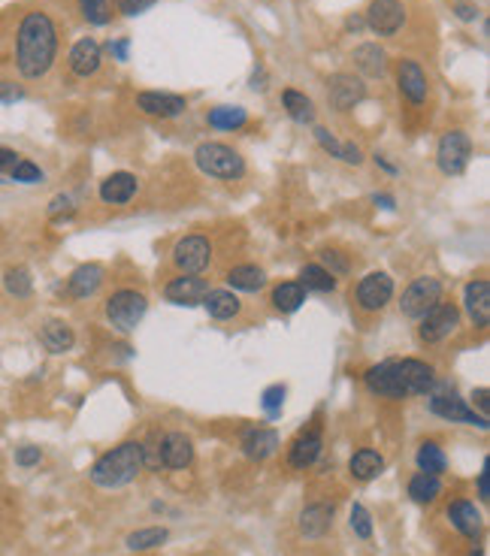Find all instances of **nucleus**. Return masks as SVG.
I'll return each mask as SVG.
<instances>
[{
    "instance_id": "obj_22",
    "label": "nucleus",
    "mask_w": 490,
    "mask_h": 556,
    "mask_svg": "<svg viewBox=\"0 0 490 556\" xmlns=\"http://www.w3.org/2000/svg\"><path fill=\"white\" fill-rule=\"evenodd\" d=\"M139 191V178L134 173H128V169H118V173L107 176L97 187V197L107 206H125L137 197Z\"/></svg>"
},
{
    "instance_id": "obj_4",
    "label": "nucleus",
    "mask_w": 490,
    "mask_h": 556,
    "mask_svg": "<svg viewBox=\"0 0 490 556\" xmlns=\"http://www.w3.org/2000/svg\"><path fill=\"white\" fill-rule=\"evenodd\" d=\"M146 312H148V299L143 290H134V288H118L116 294H109L107 303H103V318H107V324L121 336L134 333V329L143 324Z\"/></svg>"
},
{
    "instance_id": "obj_36",
    "label": "nucleus",
    "mask_w": 490,
    "mask_h": 556,
    "mask_svg": "<svg viewBox=\"0 0 490 556\" xmlns=\"http://www.w3.org/2000/svg\"><path fill=\"white\" fill-rule=\"evenodd\" d=\"M206 125L212 130H240L249 125V109L242 106H215L206 112Z\"/></svg>"
},
{
    "instance_id": "obj_5",
    "label": "nucleus",
    "mask_w": 490,
    "mask_h": 556,
    "mask_svg": "<svg viewBox=\"0 0 490 556\" xmlns=\"http://www.w3.org/2000/svg\"><path fill=\"white\" fill-rule=\"evenodd\" d=\"M194 164L203 176L221 178V182H237L245 176V157L224 143H200L194 148Z\"/></svg>"
},
{
    "instance_id": "obj_1",
    "label": "nucleus",
    "mask_w": 490,
    "mask_h": 556,
    "mask_svg": "<svg viewBox=\"0 0 490 556\" xmlns=\"http://www.w3.org/2000/svg\"><path fill=\"white\" fill-rule=\"evenodd\" d=\"M58 25L52 22L49 13L31 9L22 15L15 27V70L27 82H36L49 76V70L58 61Z\"/></svg>"
},
{
    "instance_id": "obj_40",
    "label": "nucleus",
    "mask_w": 490,
    "mask_h": 556,
    "mask_svg": "<svg viewBox=\"0 0 490 556\" xmlns=\"http://www.w3.org/2000/svg\"><path fill=\"white\" fill-rule=\"evenodd\" d=\"M79 15L94 27H103L112 22V0H77Z\"/></svg>"
},
{
    "instance_id": "obj_32",
    "label": "nucleus",
    "mask_w": 490,
    "mask_h": 556,
    "mask_svg": "<svg viewBox=\"0 0 490 556\" xmlns=\"http://www.w3.org/2000/svg\"><path fill=\"white\" fill-rule=\"evenodd\" d=\"M348 472H352L354 480H361V484H366V480H375L384 472V457L373 448H361L352 457V463H348Z\"/></svg>"
},
{
    "instance_id": "obj_13",
    "label": "nucleus",
    "mask_w": 490,
    "mask_h": 556,
    "mask_svg": "<svg viewBox=\"0 0 490 556\" xmlns=\"http://www.w3.org/2000/svg\"><path fill=\"white\" fill-rule=\"evenodd\" d=\"M363 22L375 36H397L406 25V4L403 0H370Z\"/></svg>"
},
{
    "instance_id": "obj_56",
    "label": "nucleus",
    "mask_w": 490,
    "mask_h": 556,
    "mask_svg": "<svg viewBox=\"0 0 490 556\" xmlns=\"http://www.w3.org/2000/svg\"><path fill=\"white\" fill-rule=\"evenodd\" d=\"M366 22H363V15H348V22H345V31H363Z\"/></svg>"
},
{
    "instance_id": "obj_34",
    "label": "nucleus",
    "mask_w": 490,
    "mask_h": 556,
    "mask_svg": "<svg viewBox=\"0 0 490 556\" xmlns=\"http://www.w3.org/2000/svg\"><path fill=\"white\" fill-rule=\"evenodd\" d=\"M409 499L412 502H418V505H433L436 499L442 496V478L439 475H430V472H414L409 478Z\"/></svg>"
},
{
    "instance_id": "obj_52",
    "label": "nucleus",
    "mask_w": 490,
    "mask_h": 556,
    "mask_svg": "<svg viewBox=\"0 0 490 556\" xmlns=\"http://www.w3.org/2000/svg\"><path fill=\"white\" fill-rule=\"evenodd\" d=\"M128 45H130V40H128V36H121V40H116V43L109 40L107 49L112 52V58H116V61H128Z\"/></svg>"
},
{
    "instance_id": "obj_57",
    "label": "nucleus",
    "mask_w": 490,
    "mask_h": 556,
    "mask_svg": "<svg viewBox=\"0 0 490 556\" xmlns=\"http://www.w3.org/2000/svg\"><path fill=\"white\" fill-rule=\"evenodd\" d=\"M375 164H379L382 169H384V173H388V176H397V167H393V164H388V157H384V155H375Z\"/></svg>"
},
{
    "instance_id": "obj_20",
    "label": "nucleus",
    "mask_w": 490,
    "mask_h": 556,
    "mask_svg": "<svg viewBox=\"0 0 490 556\" xmlns=\"http://www.w3.org/2000/svg\"><path fill=\"white\" fill-rule=\"evenodd\" d=\"M448 523L469 541H478L485 532V517L475 508V502H469V499H454V502L448 505Z\"/></svg>"
},
{
    "instance_id": "obj_15",
    "label": "nucleus",
    "mask_w": 490,
    "mask_h": 556,
    "mask_svg": "<svg viewBox=\"0 0 490 556\" xmlns=\"http://www.w3.org/2000/svg\"><path fill=\"white\" fill-rule=\"evenodd\" d=\"M427 409H430V414H436V418H442V420L487 430V418H482V414H478L466 399H460L457 393H433Z\"/></svg>"
},
{
    "instance_id": "obj_23",
    "label": "nucleus",
    "mask_w": 490,
    "mask_h": 556,
    "mask_svg": "<svg viewBox=\"0 0 490 556\" xmlns=\"http://www.w3.org/2000/svg\"><path fill=\"white\" fill-rule=\"evenodd\" d=\"M464 308L478 329L490 327V281L487 278H473L464 288Z\"/></svg>"
},
{
    "instance_id": "obj_50",
    "label": "nucleus",
    "mask_w": 490,
    "mask_h": 556,
    "mask_svg": "<svg viewBox=\"0 0 490 556\" xmlns=\"http://www.w3.org/2000/svg\"><path fill=\"white\" fill-rule=\"evenodd\" d=\"M473 409H478V414L487 418V409H490V390L487 388L473 390Z\"/></svg>"
},
{
    "instance_id": "obj_42",
    "label": "nucleus",
    "mask_w": 490,
    "mask_h": 556,
    "mask_svg": "<svg viewBox=\"0 0 490 556\" xmlns=\"http://www.w3.org/2000/svg\"><path fill=\"white\" fill-rule=\"evenodd\" d=\"M285 397H288V388H285V384H270V388L260 393L263 411H267L270 418H279L281 409H285Z\"/></svg>"
},
{
    "instance_id": "obj_58",
    "label": "nucleus",
    "mask_w": 490,
    "mask_h": 556,
    "mask_svg": "<svg viewBox=\"0 0 490 556\" xmlns=\"http://www.w3.org/2000/svg\"><path fill=\"white\" fill-rule=\"evenodd\" d=\"M466 556H485V551L482 548H473V551H466Z\"/></svg>"
},
{
    "instance_id": "obj_9",
    "label": "nucleus",
    "mask_w": 490,
    "mask_h": 556,
    "mask_svg": "<svg viewBox=\"0 0 490 556\" xmlns=\"http://www.w3.org/2000/svg\"><path fill=\"white\" fill-rule=\"evenodd\" d=\"M352 299L357 312L363 315H379L384 306L393 299V278L388 272H366L352 290Z\"/></svg>"
},
{
    "instance_id": "obj_53",
    "label": "nucleus",
    "mask_w": 490,
    "mask_h": 556,
    "mask_svg": "<svg viewBox=\"0 0 490 556\" xmlns=\"http://www.w3.org/2000/svg\"><path fill=\"white\" fill-rule=\"evenodd\" d=\"M454 13H457L460 22H475V18L482 15V13H478V6H473V4H460V0H457Z\"/></svg>"
},
{
    "instance_id": "obj_10",
    "label": "nucleus",
    "mask_w": 490,
    "mask_h": 556,
    "mask_svg": "<svg viewBox=\"0 0 490 556\" xmlns=\"http://www.w3.org/2000/svg\"><path fill=\"white\" fill-rule=\"evenodd\" d=\"M469 157H473V136L466 130H445L436 146V164L445 176H460L469 167Z\"/></svg>"
},
{
    "instance_id": "obj_6",
    "label": "nucleus",
    "mask_w": 490,
    "mask_h": 556,
    "mask_svg": "<svg viewBox=\"0 0 490 556\" xmlns=\"http://www.w3.org/2000/svg\"><path fill=\"white\" fill-rule=\"evenodd\" d=\"M155 457L146 460V466H158V469H169V472H182L194 463V441L185 436V432H164V436L155 439Z\"/></svg>"
},
{
    "instance_id": "obj_24",
    "label": "nucleus",
    "mask_w": 490,
    "mask_h": 556,
    "mask_svg": "<svg viewBox=\"0 0 490 556\" xmlns=\"http://www.w3.org/2000/svg\"><path fill=\"white\" fill-rule=\"evenodd\" d=\"M206 290H209V281L200 276H176L164 285V297L176 306H200Z\"/></svg>"
},
{
    "instance_id": "obj_29",
    "label": "nucleus",
    "mask_w": 490,
    "mask_h": 556,
    "mask_svg": "<svg viewBox=\"0 0 490 556\" xmlns=\"http://www.w3.org/2000/svg\"><path fill=\"white\" fill-rule=\"evenodd\" d=\"M312 134H315V143L322 146L330 157L342 160V164H348V167H361L363 164V152H361V146H357V143H339V139L330 134L327 127H315Z\"/></svg>"
},
{
    "instance_id": "obj_7",
    "label": "nucleus",
    "mask_w": 490,
    "mask_h": 556,
    "mask_svg": "<svg viewBox=\"0 0 490 556\" xmlns=\"http://www.w3.org/2000/svg\"><path fill=\"white\" fill-rule=\"evenodd\" d=\"M169 263H173L179 276H200L212 263V242L200 237V233H188V237H182L173 245Z\"/></svg>"
},
{
    "instance_id": "obj_28",
    "label": "nucleus",
    "mask_w": 490,
    "mask_h": 556,
    "mask_svg": "<svg viewBox=\"0 0 490 556\" xmlns=\"http://www.w3.org/2000/svg\"><path fill=\"white\" fill-rule=\"evenodd\" d=\"M200 306L206 308V315L215 318V320H233L242 312V303L237 297V290H228V288H209L206 297L200 299Z\"/></svg>"
},
{
    "instance_id": "obj_45",
    "label": "nucleus",
    "mask_w": 490,
    "mask_h": 556,
    "mask_svg": "<svg viewBox=\"0 0 490 556\" xmlns=\"http://www.w3.org/2000/svg\"><path fill=\"white\" fill-rule=\"evenodd\" d=\"M158 0H112V6H116V13L134 18V15H143L146 9H152Z\"/></svg>"
},
{
    "instance_id": "obj_55",
    "label": "nucleus",
    "mask_w": 490,
    "mask_h": 556,
    "mask_svg": "<svg viewBox=\"0 0 490 556\" xmlns=\"http://www.w3.org/2000/svg\"><path fill=\"white\" fill-rule=\"evenodd\" d=\"M373 203H375V206H382V209H388V212H391V209H397V200H393L391 194H375V197H373Z\"/></svg>"
},
{
    "instance_id": "obj_46",
    "label": "nucleus",
    "mask_w": 490,
    "mask_h": 556,
    "mask_svg": "<svg viewBox=\"0 0 490 556\" xmlns=\"http://www.w3.org/2000/svg\"><path fill=\"white\" fill-rule=\"evenodd\" d=\"M73 212H77V206H73L70 194L55 197V200L49 203V218H55V221H61V215H64V218H73Z\"/></svg>"
},
{
    "instance_id": "obj_25",
    "label": "nucleus",
    "mask_w": 490,
    "mask_h": 556,
    "mask_svg": "<svg viewBox=\"0 0 490 556\" xmlns=\"http://www.w3.org/2000/svg\"><path fill=\"white\" fill-rule=\"evenodd\" d=\"M107 281V269L100 263H82L70 272L67 278V297L70 299H91L100 290V285Z\"/></svg>"
},
{
    "instance_id": "obj_2",
    "label": "nucleus",
    "mask_w": 490,
    "mask_h": 556,
    "mask_svg": "<svg viewBox=\"0 0 490 556\" xmlns=\"http://www.w3.org/2000/svg\"><path fill=\"white\" fill-rule=\"evenodd\" d=\"M363 384L379 399H409L427 397L436 388V369L418 357L403 360H382L363 372Z\"/></svg>"
},
{
    "instance_id": "obj_38",
    "label": "nucleus",
    "mask_w": 490,
    "mask_h": 556,
    "mask_svg": "<svg viewBox=\"0 0 490 556\" xmlns=\"http://www.w3.org/2000/svg\"><path fill=\"white\" fill-rule=\"evenodd\" d=\"M300 285L309 290H318V294H330V290L336 288V276H330V272L322 267V263H306L303 269H300Z\"/></svg>"
},
{
    "instance_id": "obj_19",
    "label": "nucleus",
    "mask_w": 490,
    "mask_h": 556,
    "mask_svg": "<svg viewBox=\"0 0 490 556\" xmlns=\"http://www.w3.org/2000/svg\"><path fill=\"white\" fill-rule=\"evenodd\" d=\"M279 432L272 427H260V423H254V427H245L242 430V439H240V448L242 454L251 460V463H263V460H270L272 454L279 450Z\"/></svg>"
},
{
    "instance_id": "obj_8",
    "label": "nucleus",
    "mask_w": 490,
    "mask_h": 556,
    "mask_svg": "<svg viewBox=\"0 0 490 556\" xmlns=\"http://www.w3.org/2000/svg\"><path fill=\"white\" fill-rule=\"evenodd\" d=\"M393 82H397L400 100L412 109H421L430 97V79L414 58L393 61Z\"/></svg>"
},
{
    "instance_id": "obj_49",
    "label": "nucleus",
    "mask_w": 490,
    "mask_h": 556,
    "mask_svg": "<svg viewBox=\"0 0 490 556\" xmlns=\"http://www.w3.org/2000/svg\"><path fill=\"white\" fill-rule=\"evenodd\" d=\"M18 160H22V155L15 152V148H6V146H0V173H9Z\"/></svg>"
},
{
    "instance_id": "obj_43",
    "label": "nucleus",
    "mask_w": 490,
    "mask_h": 556,
    "mask_svg": "<svg viewBox=\"0 0 490 556\" xmlns=\"http://www.w3.org/2000/svg\"><path fill=\"white\" fill-rule=\"evenodd\" d=\"M348 523H352V530L357 539H363V541H370L373 539V514L366 511V508L361 502H354L352 505V514H348Z\"/></svg>"
},
{
    "instance_id": "obj_27",
    "label": "nucleus",
    "mask_w": 490,
    "mask_h": 556,
    "mask_svg": "<svg viewBox=\"0 0 490 556\" xmlns=\"http://www.w3.org/2000/svg\"><path fill=\"white\" fill-rule=\"evenodd\" d=\"M36 336H40V345L49 354H67L73 351V345H77V333H73V327L61 318L46 320Z\"/></svg>"
},
{
    "instance_id": "obj_51",
    "label": "nucleus",
    "mask_w": 490,
    "mask_h": 556,
    "mask_svg": "<svg viewBox=\"0 0 490 556\" xmlns=\"http://www.w3.org/2000/svg\"><path fill=\"white\" fill-rule=\"evenodd\" d=\"M487 480H490V460H485V463H482V472H478V499H482V502H487V499H490Z\"/></svg>"
},
{
    "instance_id": "obj_47",
    "label": "nucleus",
    "mask_w": 490,
    "mask_h": 556,
    "mask_svg": "<svg viewBox=\"0 0 490 556\" xmlns=\"http://www.w3.org/2000/svg\"><path fill=\"white\" fill-rule=\"evenodd\" d=\"M40 460H43V450L36 448V445L15 448V466H22V469H34V466H40Z\"/></svg>"
},
{
    "instance_id": "obj_41",
    "label": "nucleus",
    "mask_w": 490,
    "mask_h": 556,
    "mask_svg": "<svg viewBox=\"0 0 490 556\" xmlns=\"http://www.w3.org/2000/svg\"><path fill=\"white\" fill-rule=\"evenodd\" d=\"M9 178H13V182H18V185H40L43 182V169L34 164V160H27V157H22L18 160V164L9 169L6 173Z\"/></svg>"
},
{
    "instance_id": "obj_31",
    "label": "nucleus",
    "mask_w": 490,
    "mask_h": 556,
    "mask_svg": "<svg viewBox=\"0 0 490 556\" xmlns=\"http://www.w3.org/2000/svg\"><path fill=\"white\" fill-rule=\"evenodd\" d=\"M270 303L276 312L281 315H294L303 308L306 303V288L300 285V281H281V285L272 288V294H270Z\"/></svg>"
},
{
    "instance_id": "obj_17",
    "label": "nucleus",
    "mask_w": 490,
    "mask_h": 556,
    "mask_svg": "<svg viewBox=\"0 0 490 556\" xmlns=\"http://www.w3.org/2000/svg\"><path fill=\"white\" fill-rule=\"evenodd\" d=\"M134 106L148 118L173 121L188 112V100L182 94H169V91H139L134 97Z\"/></svg>"
},
{
    "instance_id": "obj_37",
    "label": "nucleus",
    "mask_w": 490,
    "mask_h": 556,
    "mask_svg": "<svg viewBox=\"0 0 490 556\" xmlns=\"http://www.w3.org/2000/svg\"><path fill=\"white\" fill-rule=\"evenodd\" d=\"M169 539V532L164 530V526H146V530H137V532H130L125 544H128V551H137V553H146V551H155V548H161V544Z\"/></svg>"
},
{
    "instance_id": "obj_14",
    "label": "nucleus",
    "mask_w": 490,
    "mask_h": 556,
    "mask_svg": "<svg viewBox=\"0 0 490 556\" xmlns=\"http://www.w3.org/2000/svg\"><path fill=\"white\" fill-rule=\"evenodd\" d=\"M327 100L336 112H352L366 100V82L357 73H333L327 79Z\"/></svg>"
},
{
    "instance_id": "obj_3",
    "label": "nucleus",
    "mask_w": 490,
    "mask_h": 556,
    "mask_svg": "<svg viewBox=\"0 0 490 556\" xmlns=\"http://www.w3.org/2000/svg\"><path fill=\"white\" fill-rule=\"evenodd\" d=\"M146 469V445L143 441H121L91 466V484L100 490H121L134 484L139 472Z\"/></svg>"
},
{
    "instance_id": "obj_21",
    "label": "nucleus",
    "mask_w": 490,
    "mask_h": 556,
    "mask_svg": "<svg viewBox=\"0 0 490 556\" xmlns=\"http://www.w3.org/2000/svg\"><path fill=\"white\" fill-rule=\"evenodd\" d=\"M297 530L303 539L318 541L333 530V505L330 502H309L297 517Z\"/></svg>"
},
{
    "instance_id": "obj_39",
    "label": "nucleus",
    "mask_w": 490,
    "mask_h": 556,
    "mask_svg": "<svg viewBox=\"0 0 490 556\" xmlns=\"http://www.w3.org/2000/svg\"><path fill=\"white\" fill-rule=\"evenodd\" d=\"M4 288H6L9 297L27 299V297L34 294V276H31V269H27V267H9V269L4 272Z\"/></svg>"
},
{
    "instance_id": "obj_26",
    "label": "nucleus",
    "mask_w": 490,
    "mask_h": 556,
    "mask_svg": "<svg viewBox=\"0 0 490 556\" xmlns=\"http://www.w3.org/2000/svg\"><path fill=\"white\" fill-rule=\"evenodd\" d=\"M352 61H354V70L366 79H382L388 73V52L379 43H361L352 52Z\"/></svg>"
},
{
    "instance_id": "obj_35",
    "label": "nucleus",
    "mask_w": 490,
    "mask_h": 556,
    "mask_svg": "<svg viewBox=\"0 0 490 556\" xmlns=\"http://www.w3.org/2000/svg\"><path fill=\"white\" fill-rule=\"evenodd\" d=\"M414 463H418V472H430V475L448 472V457L439 441H421L418 454H414Z\"/></svg>"
},
{
    "instance_id": "obj_33",
    "label": "nucleus",
    "mask_w": 490,
    "mask_h": 556,
    "mask_svg": "<svg viewBox=\"0 0 490 556\" xmlns=\"http://www.w3.org/2000/svg\"><path fill=\"white\" fill-rule=\"evenodd\" d=\"M281 106H285L288 118L297 121V125H315V103L309 94L297 88H285L281 91Z\"/></svg>"
},
{
    "instance_id": "obj_16",
    "label": "nucleus",
    "mask_w": 490,
    "mask_h": 556,
    "mask_svg": "<svg viewBox=\"0 0 490 556\" xmlns=\"http://www.w3.org/2000/svg\"><path fill=\"white\" fill-rule=\"evenodd\" d=\"M324 450V432H322V423H312V427L300 430L294 441H291L288 448V466L297 469V472H306V469H312L318 463V457H322Z\"/></svg>"
},
{
    "instance_id": "obj_11",
    "label": "nucleus",
    "mask_w": 490,
    "mask_h": 556,
    "mask_svg": "<svg viewBox=\"0 0 490 556\" xmlns=\"http://www.w3.org/2000/svg\"><path fill=\"white\" fill-rule=\"evenodd\" d=\"M457 327H460V308L454 303L439 299L430 312H424L418 318V339L424 345H439V342H445Z\"/></svg>"
},
{
    "instance_id": "obj_48",
    "label": "nucleus",
    "mask_w": 490,
    "mask_h": 556,
    "mask_svg": "<svg viewBox=\"0 0 490 556\" xmlns=\"http://www.w3.org/2000/svg\"><path fill=\"white\" fill-rule=\"evenodd\" d=\"M22 97H25V88H22V85L0 79V103H15V100H22Z\"/></svg>"
},
{
    "instance_id": "obj_30",
    "label": "nucleus",
    "mask_w": 490,
    "mask_h": 556,
    "mask_svg": "<svg viewBox=\"0 0 490 556\" xmlns=\"http://www.w3.org/2000/svg\"><path fill=\"white\" fill-rule=\"evenodd\" d=\"M224 281L230 285V290H242V294H258V290L267 285V272L254 263H240V267H230Z\"/></svg>"
},
{
    "instance_id": "obj_54",
    "label": "nucleus",
    "mask_w": 490,
    "mask_h": 556,
    "mask_svg": "<svg viewBox=\"0 0 490 556\" xmlns=\"http://www.w3.org/2000/svg\"><path fill=\"white\" fill-rule=\"evenodd\" d=\"M251 88L254 91H267V73H263V67H258L251 73Z\"/></svg>"
},
{
    "instance_id": "obj_44",
    "label": "nucleus",
    "mask_w": 490,
    "mask_h": 556,
    "mask_svg": "<svg viewBox=\"0 0 490 556\" xmlns=\"http://www.w3.org/2000/svg\"><path fill=\"white\" fill-rule=\"evenodd\" d=\"M322 267L330 272V276H348V272H352V260H348V254H342L339 248H324Z\"/></svg>"
},
{
    "instance_id": "obj_18",
    "label": "nucleus",
    "mask_w": 490,
    "mask_h": 556,
    "mask_svg": "<svg viewBox=\"0 0 490 556\" xmlns=\"http://www.w3.org/2000/svg\"><path fill=\"white\" fill-rule=\"evenodd\" d=\"M67 67L77 79H94L103 67V49L94 36H82L79 43H73L67 55Z\"/></svg>"
},
{
    "instance_id": "obj_12",
    "label": "nucleus",
    "mask_w": 490,
    "mask_h": 556,
    "mask_svg": "<svg viewBox=\"0 0 490 556\" xmlns=\"http://www.w3.org/2000/svg\"><path fill=\"white\" fill-rule=\"evenodd\" d=\"M439 299H442V281L436 276H418L406 290H403L400 312L412 320H418L424 312H430Z\"/></svg>"
}]
</instances>
